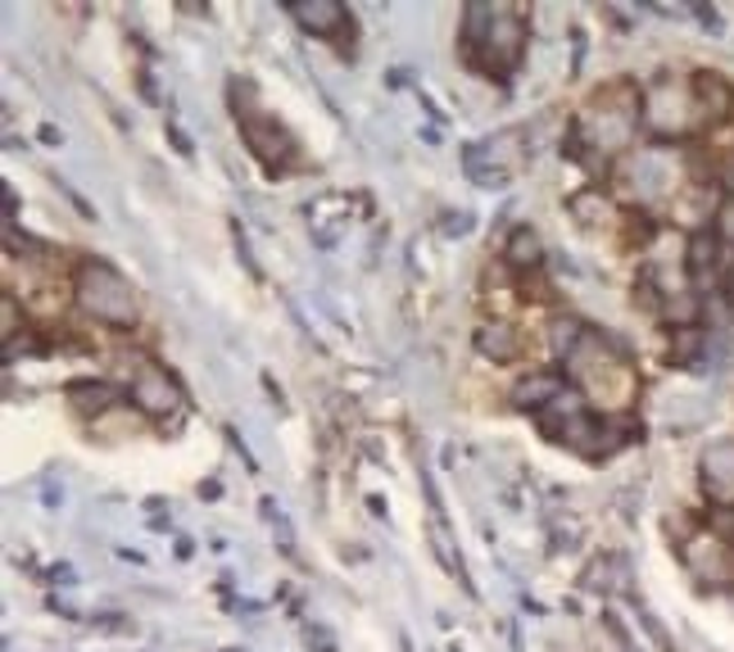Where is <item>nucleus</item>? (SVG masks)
Segmentation results:
<instances>
[{
    "label": "nucleus",
    "instance_id": "4be33fe9",
    "mask_svg": "<svg viewBox=\"0 0 734 652\" xmlns=\"http://www.w3.org/2000/svg\"><path fill=\"white\" fill-rule=\"evenodd\" d=\"M712 232L725 249H734V195H721L716 200V213H712Z\"/></svg>",
    "mask_w": 734,
    "mask_h": 652
},
{
    "label": "nucleus",
    "instance_id": "1a4fd4ad",
    "mask_svg": "<svg viewBox=\"0 0 734 652\" xmlns=\"http://www.w3.org/2000/svg\"><path fill=\"white\" fill-rule=\"evenodd\" d=\"M680 172H676V163L662 154V150H639V154H630L626 159V195L630 200H639V204H662V200H671L680 186Z\"/></svg>",
    "mask_w": 734,
    "mask_h": 652
},
{
    "label": "nucleus",
    "instance_id": "dca6fc26",
    "mask_svg": "<svg viewBox=\"0 0 734 652\" xmlns=\"http://www.w3.org/2000/svg\"><path fill=\"white\" fill-rule=\"evenodd\" d=\"M689 77H694V96H699L703 118L708 122H725L734 114V86L721 73H712V68H699V73H689Z\"/></svg>",
    "mask_w": 734,
    "mask_h": 652
},
{
    "label": "nucleus",
    "instance_id": "f8f14e48",
    "mask_svg": "<svg viewBox=\"0 0 734 652\" xmlns=\"http://www.w3.org/2000/svg\"><path fill=\"white\" fill-rule=\"evenodd\" d=\"M684 277H689V286H694L699 295H712L721 286V277H725V245L716 241L712 227H703V232H694L684 241Z\"/></svg>",
    "mask_w": 734,
    "mask_h": 652
},
{
    "label": "nucleus",
    "instance_id": "a878e982",
    "mask_svg": "<svg viewBox=\"0 0 734 652\" xmlns=\"http://www.w3.org/2000/svg\"><path fill=\"white\" fill-rule=\"evenodd\" d=\"M694 14H699V23H708L712 32H721V19H716V14L708 10V6H694Z\"/></svg>",
    "mask_w": 734,
    "mask_h": 652
},
{
    "label": "nucleus",
    "instance_id": "423d86ee",
    "mask_svg": "<svg viewBox=\"0 0 734 652\" xmlns=\"http://www.w3.org/2000/svg\"><path fill=\"white\" fill-rule=\"evenodd\" d=\"M639 127L653 141H684V137H694L699 127H708V118L699 109V96H694V77L658 73L649 86H643Z\"/></svg>",
    "mask_w": 734,
    "mask_h": 652
},
{
    "label": "nucleus",
    "instance_id": "9d476101",
    "mask_svg": "<svg viewBox=\"0 0 734 652\" xmlns=\"http://www.w3.org/2000/svg\"><path fill=\"white\" fill-rule=\"evenodd\" d=\"M680 562L684 571L694 576L699 585H730L734 580V548L725 535L716 531H699L680 544Z\"/></svg>",
    "mask_w": 734,
    "mask_h": 652
},
{
    "label": "nucleus",
    "instance_id": "bb28decb",
    "mask_svg": "<svg viewBox=\"0 0 734 652\" xmlns=\"http://www.w3.org/2000/svg\"><path fill=\"white\" fill-rule=\"evenodd\" d=\"M41 141H46V146H60V127L46 122V127H41Z\"/></svg>",
    "mask_w": 734,
    "mask_h": 652
},
{
    "label": "nucleus",
    "instance_id": "6ab92c4d",
    "mask_svg": "<svg viewBox=\"0 0 734 652\" xmlns=\"http://www.w3.org/2000/svg\"><path fill=\"white\" fill-rule=\"evenodd\" d=\"M503 264H508L512 272H540V268H544V245H540V236H535L526 223L508 232Z\"/></svg>",
    "mask_w": 734,
    "mask_h": 652
},
{
    "label": "nucleus",
    "instance_id": "20e7f679",
    "mask_svg": "<svg viewBox=\"0 0 734 652\" xmlns=\"http://www.w3.org/2000/svg\"><path fill=\"white\" fill-rule=\"evenodd\" d=\"M535 426H540V435L544 440H553V445H567L572 453H585V458H603V453H613V445L608 440H617V430H613V421L603 417V413H594L589 408V399L581 395V389H563L549 408H540L535 413Z\"/></svg>",
    "mask_w": 734,
    "mask_h": 652
},
{
    "label": "nucleus",
    "instance_id": "5701e85b",
    "mask_svg": "<svg viewBox=\"0 0 734 652\" xmlns=\"http://www.w3.org/2000/svg\"><path fill=\"white\" fill-rule=\"evenodd\" d=\"M703 344H708V340H703L699 327H680V331H676V350H671V359H676V363H694Z\"/></svg>",
    "mask_w": 734,
    "mask_h": 652
},
{
    "label": "nucleus",
    "instance_id": "2eb2a0df",
    "mask_svg": "<svg viewBox=\"0 0 734 652\" xmlns=\"http://www.w3.org/2000/svg\"><path fill=\"white\" fill-rule=\"evenodd\" d=\"M567 389V376L563 372H531V376H522L512 385V404L522 408V413H540V408H549L557 395Z\"/></svg>",
    "mask_w": 734,
    "mask_h": 652
},
{
    "label": "nucleus",
    "instance_id": "f03ea898",
    "mask_svg": "<svg viewBox=\"0 0 734 652\" xmlns=\"http://www.w3.org/2000/svg\"><path fill=\"white\" fill-rule=\"evenodd\" d=\"M567 376H572V389H581L594 413H626L639 399V376L626 350L598 327H585L581 344L567 359Z\"/></svg>",
    "mask_w": 734,
    "mask_h": 652
},
{
    "label": "nucleus",
    "instance_id": "f257e3e1",
    "mask_svg": "<svg viewBox=\"0 0 734 652\" xmlns=\"http://www.w3.org/2000/svg\"><path fill=\"white\" fill-rule=\"evenodd\" d=\"M639 114H643V92L635 82H608L603 92L572 118L567 127V159L594 168V172H608V159H621L635 146L639 132Z\"/></svg>",
    "mask_w": 734,
    "mask_h": 652
},
{
    "label": "nucleus",
    "instance_id": "b1692460",
    "mask_svg": "<svg viewBox=\"0 0 734 652\" xmlns=\"http://www.w3.org/2000/svg\"><path fill=\"white\" fill-rule=\"evenodd\" d=\"M0 327H6V340L19 335V303H14V295L0 299Z\"/></svg>",
    "mask_w": 734,
    "mask_h": 652
},
{
    "label": "nucleus",
    "instance_id": "39448f33",
    "mask_svg": "<svg viewBox=\"0 0 734 652\" xmlns=\"http://www.w3.org/2000/svg\"><path fill=\"white\" fill-rule=\"evenodd\" d=\"M73 303L86 318H96L105 327H137V318H141L132 281H127L114 264H105V258H77V268H73Z\"/></svg>",
    "mask_w": 734,
    "mask_h": 652
},
{
    "label": "nucleus",
    "instance_id": "412c9836",
    "mask_svg": "<svg viewBox=\"0 0 734 652\" xmlns=\"http://www.w3.org/2000/svg\"><path fill=\"white\" fill-rule=\"evenodd\" d=\"M581 335H585V322H576V318H557L553 327H549V344H553V359H572V350L581 344Z\"/></svg>",
    "mask_w": 734,
    "mask_h": 652
},
{
    "label": "nucleus",
    "instance_id": "0eeeda50",
    "mask_svg": "<svg viewBox=\"0 0 734 652\" xmlns=\"http://www.w3.org/2000/svg\"><path fill=\"white\" fill-rule=\"evenodd\" d=\"M236 127H241V141L249 146V154L264 163L268 178H281V172L299 168V154H295V141L290 132L264 109H236Z\"/></svg>",
    "mask_w": 734,
    "mask_h": 652
},
{
    "label": "nucleus",
    "instance_id": "f3484780",
    "mask_svg": "<svg viewBox=\"0 0 734 652\" xmlns=\"http://www.w3.org/2000/svg\"><path fill=\"white\" fill-rule=\"evenodd\" d=\"M477 354L481 359H494V363H512L522 354V331H517L508 318H494L477 331Z\"/></svg>",
    "mask_w": 734,
    "mask_h": 652
},
{
    "label": "nucleus",
    "instance_id": "393cba45",
    "mask_svg": "<svg viewBox=\"0 0 734 652\" xmlns=\"http://www.w3.org/2000/svg\"><path fill=\"white\" fill-rule=\"evenodd\" d=\"M168 137H172V141H178V150H182V154H191V141H187V132H182V127H178V122H168Z\"/></svg>",
    "mask_w": 734,
    "mask_h": 652
},
{
    "label": "nucleus",
    "instance_id": "9b49d317",
    "mask_svg": "<svg viewBox=\"0 0 734 652\" xmlns=\"http://www.w3.org/2000/svg\"><path fill=\"white\" fill-rule=\"evenodd\" d=\"M127 399H132V408L146 413V417H168V413H178V408L187 404L182 385L172 381L163 367H155V363H141V367H137L132 385H127Z\"/></svg>",
    "mask_w": 734,
    "mask_h": 652
},
{
    "label": "nucleus",
    "instance_id": "6e6552de",
    "mask_svg": "<svg viewBox=\"0 0 734 652\" xmlns=\"http://www.w3.org/2000/svg\"><path fill=\"white\" fill-rule=\"evenodd\" d=\"M508 146H522V132H499V137H486V141H471L462 150L467 178L477 186H486V191L508 186L512 172L522 168V150H508Z\"/></svg>",
    "mask_w": 734,
    "mask_h": 652
},
{
    "label": "nucleus",
    "instance_id": "a211bd4d",
    "mask_svg": "<svg viewBox=\"0 0 734 652\" xmlns=\"http://www.w3.org/2000/svg\"><path fill=\"white\" fill-rule=\"evenodd\" d=\"M68 404L77 413H96V421H100L105 413H114L123 404V389L109 385V381H73L68 385Z\"/></svg>",
    "mask_w": 734,
    "mask_h": 652
},
{
    "label": "nucleus",
    "instance_id": "ddd939ff",
    "mask_svg": "<svg viewBox=\"0 0 734 652\" xmlns=\"http://www.w3.org/2000/svg\"><path fill=\"white\" fill-rule=\"evenodd\" d=\"M286 14L309 36H344V32H354L350 14H344V6H336V0H286Z\"/></svg>",
    "mask_w": 734,
    "mask_h": 652
},
{
    "label": "nucleus",
    "instance_id": "7ed1b4c3",
    "mask_svg": "<svg viewBox=\"0 0 734 652\" xmlns=\"http://www.w3.org/2000/svg\"><path fill=\"white\" fill-rule=\"evenodd\" d=\"M462 60L467 68H477L486 77L508 82V73L522 64L526 51V14L517 6H467L462 10Z\"/></svg>",
    "mask_w": 734,
    "mask_h": 652
},
{
    "label": "nucleus",
    "instance_id": "aec40b11",
    "mask_svg": "<svg viewBox=\"0 0 734 652\" xmlns=\"http://www.w3.org/2000/svg\"><path fill=\"white\" fill-rule=\"evenodd\" d=\"M572 213L581 217L585 227H598V223H613V200L603 195V186H585L581 195H572Z\"/></svg>",
    "mask_w": 734,
    "mask_h": 652
},
{
    "label": "nucleus",
    "instance_id": "4468645a",
    "mask_svg": "<svg viewBox=\"0 0 734 652\" xmlns=\"http://www.w3.org/2000/svg\"><path fill=\"white\" fill-rule=\"evenodd\" d=\"M699 471H703V490L721 503L734 499V440H712L699 458Z\"/></svg>",
    "mask_w": 734,
    "mask_h": 652
}]
</instances>
